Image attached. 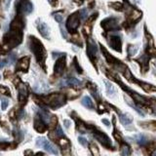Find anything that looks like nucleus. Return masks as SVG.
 I'll return each instance as SVG.
<instances>
[{"label": "nucleus", "mask_w": 156, "mask_h": 156, "mask_svg": "<svg viewBox=\"0 0 156 156\" xmlns=\"http://www.w3.org/2000/svg\"><path fill=\"white\" fill-rule=\"evenodd\" d=\"M37 28L40 32V34L43 36L44 38H49V28L47 26V24L43 22H40L38 24Z\"/></svg>", "instance_id": "nucleus-15"}, {"label": "nucleus", "mask_w": 156, "mask_h": 156, "mask_svg": "<svg viewBox=\"0 0 156 156\" xmlns=\"http://www.w3.org/2000/svg\"><path fill=\"white\" fill-rule=\"evenodd\" d=\"M108 43H109V46H110L113 50H115L117 52H121L122 42H121V38L119 37V35L111 34L110 37H109V39H108Z\"/></svg>", "instance_id": "nucleus-9"}, {"label": "nucleus", "mask_w": 156, "mask_h": 156, "mask_svg": "<svg viewBox=\"0 0 156 156\" xmlns=\"http://www.w3.org/2000/svg\"><path fill=\"white\" fill-rule=\"evenodd\" d=\"M78 140H79V142L82 143V145H83L84 146H87V145H88V142L86 140V139H85V137H80L78 139Z\"/></svg>", "instance_id": "nucleus-26"}, {"label": "nucleus", "mask_w": 156, "mask_h": 156, "mask_svg": "<svg viewBox=\"0 0 156 156\" xmlns=\"http://www.w3.org/2000/svg\"><path fill=\"white\" fill-rule=\"evenodd\" d=\"M137 62L140 63V66H142V68L143 67V71H146V70L148 69V62H149V57L147 55H143L140 58V59L137 60Z\"/></svg>", "instance_id": "nucleus-16"}, {"label": "nucleus", "mask_w": 156, "mask_h": 156, "mask_svg": "<svg viewBox=\"0 0 156 156\" xmlns=\"http://www.w3.org/2000/svg\"><path fill=\"white\" fill-rule=\"evenodd\" d=\"M103 123H105V124L106 125V126H109V125H110V123H109V122H108V119H103Z\"/></svg>", "instance_id": "nucleus-29"}, {"label": "nucleus", "mask_w": 156, "mask_h": 156, "mask_svg": "<svg viewBox=\"0 0 156 156\" xmlns=\"http://www.w3.org/2000/svg\"><path fill=\"white\" fill-rule=\"evenodd\" d=\"M66 68V57H61L60 59L57 60L56 63H55L54 67V72L57 76H60L63 74Z\"/></svg>", "instance_id": "nucleus-10"}, {"label": "nucleus", "mask_w": 156, "mask_h": 156, "mask_svg": "<svg viewBox=\"0 0 156 156\" xmlns=\"http://www.w3.org/2000/svg\"><path fill=\"white\" fill-rule=\"evenodd\" d=\"M29 39H30V41H29L30 50H31L32 53L34 54V56L36 58V60H37L39 65L44 66L47 54H46V50H45L43 44H42L37 38H35L34 36H30Z\"/></svg>", "instance_id": "nucleus-1"}, {"label": "nucleus", "mask_w": 156, "mask_h": 156, "mask_svg": "<svg viewBox=\"0 0 156 156\" xmlns=\"http://www.w3.org/2000/svg\"><path fill=\"white\" fill-rule=\"evenodd\" d=\"M102 26L105 30H113L118 28V21L114 17L106 18L102 22Z\"/></svg>", "instance_id": "nucleus-8"}, {"label": "nucleus", "mask_w": 156, "mask_h": 156, "mask_svg": "<svg viewBox=\"0 0 156 156\" xmlns=\"http://www.w3.org/2000/svg\"><path fill=\"white\" fill-rule=\"evenodd\" d=\"M154 156H156V154H155V155H154Z\"/></svg>", "instance_id": "nucleus-30"}, {"label": "nucleus", "mask_w": 156, "mask_h": 156, "mask_svg": "<svg viewBox=\"0 0 156 156\" xmlns=\"http://www.w3.org/2000/svg\"><path fill=\"white\" fill-rule=\"evenodd\" d=\"M82 105H83L84 106H86V108H90V109L94 108V103L89 97L83 98V100H82Z\"/></svg>", "instance_id": "nucleus-20"}, {"label": "nucleus", "mask_w": 156, "mask_h": 156, "mask_svg": "<svg viewBox=\"0 0 156 156\" xmlns=\"http://www.w3.org/2000/svg\"><path fill=\"white\" fill-rule=\"evenodd\" d=\"M66 84L68 85V86H72V87H77V86H80L81 85V82L78 80V79L76 78H69L66 80Z\"/></svg>", "instance_id": "nucleus-21"}, {"label": "nucleus", "mask_w": 156, "mask_h": 156, "mask_svg": "<svg viewBox=\"0 0 156 156\" xmlns=\"http://www.w3.org/2000/svg\"><path fill=\"white\" fill-rule=\"evenodd\" d=\"M59 145L62 148V152L63 156H72L71 154V147H70V142L66 137H62L58 140Z\"/></svg>", "instance_id": "nucleus-6"}, {"label": "nucleus", "mask_w": 156, "mask_h": 156, "mask_svg": "<svg viewBox=\"0 0 156 156\" xmlns=\"http://www.w3.org/2000/svg\"><path fill=\"white\" fill-rule=\"evenodd\" d=\"M1 103H2V105H1L2 109L3 110H5L8 106V100L7 99H1Z\"/></svg>", "instance_id": "nucleus-25"}, {"label": "nucleus", "mask_w": 156, "mask_h": 156, "mask_svg": "<svg viewBox=\"0 0 156 156\" xmlns=\"http://www.w3.org/2000/svg\"><path fill=\"white\" fill-rule=\"evenodd\" d=\"M80 12H75L67 18L66 27L69 33H75L80 24Z\"/></svg>", "instance_id": "nucleus-4"}, {"label": "nucleus", "mask_w": 156, "mask_h": 156, "mask_svg": "<svg viewBox=\"0 0 156 156\" xmlns=\"http://www.w3.org/2000/svg\"><path fill=\"white\" fill-rule=\"evenodd\" d=\"M0 92L3 94H6V95H9L10 94V92H9V89L6 87H3V86H0Z\"/></svg>", "instance_id": "nucleus-27"}, {"label": "nucleus", "mask_w": 156, "mask_h": 156, "mask_svg": "<svg viewBox=\"0 0 156 156\" xmlns=\"http://www.w3.org/2000/svg\"><path fill=\"white\" fill-rule=\"evenodd\" d=\"M109 5H110V7H112L116 11H122V10H123V8H124L123 4L120 3V2H113V3H110Z\"/></svg>", "instance_id": "nucleus-23"}, {"label": "nucleus", "mask_w": 156, "mask_h": 156, "mask_svg": "<svg viewBox=\"0 0 156 156\" xmlns=\"http://www.w3.org/2000/svg\"><path fill=\"white\" fill-rule=\"evenodd\" d=\"M89 147H90V151H91V153H92V155H93V156H100L99 148H98L97 145H91Z\"/></svg>", "instance_id": "nucleus-24"}, {"label": "nucleus", "mask_w": 156, "mask_h": 156, "mask_svg": "<svg viewBox=\"0 0 156 156\" xmlns=\"http://www.w3.org/2000/svg\"><path fill=\"white\" fill-rule=\"evenodd\" d=\"M34 128L35 130L39 133H44L47 129V125L45 124L44 120L42 119L41 116H37L34 120Z\"/></svg>", "instance_id": "nucleus-12"}, {"label": "nucleus", "mask_w": 156, "mask_h": 156, "mask_svg": "<svg viewBox=\"0 0 156 156\" xmlns=\"http://www.w3.org/2000/svg\"><path fill=\"white\" fill-rule=\"evenodd\" d=\"M97 54H98V48L97 44L95 43L94 40L89 39V41H87V55L89 57V59L94 66H96V61H97Z\"/></svg>", "instance_id": "nucleus-5"}, {"label": "nucleus", "mask_w": 156, "mask_h": 156, "mask_svg": "<svg viewBox=\"0 0 156 156\" xmlns=\"http://www.w3.org/2000/svg\"><path fill=\"white\" fill-rule=\"evenodd\" d=\"M156 150V140H150V142H146L143 145V151L145 155H151Z\"/></svg>", "instance_id": "nucleus-13"}, {"label": "nucleus", "mask_w": 156, "mask_h": 156, "mask_svg": "<svg viewBox=\"0 0 156 156\" xmlns=\"http://www.w3.org/2000/svg\"><path fill=\"white\" fill-rule=\"evenodd\" d=\"M91 128H92V133H93L94 137H96L105 147L108 148V149H113L111 140L109 139L108 135L102 132V131H100L99 129H97V128H95L94 126H91Z\"/></svg>", "instance_id": "nucleus-3"}, {"label": "nucleus", "mask_w": 156, "mask_h": 156, "mask_svg": "<svg viewBox=\"0 0 156 156\" xmlns=\"http://www.w3.org/2000/svg\"><path fill=\"white\" fill-rule=\"evenodd\" d=\"M140 126L142 127L143 129L156 131V121H146L143 123H140Z\"/></svg>", "instance_id": "nucleus-18"}, {"label": "nucleus", "mask_w": 156, "mask_h": 156, "mask_svg": "<svg viewBox=\"0 0 156 156\" xmlns=\"http://www.w3.org/2000/svg\"><path fill=\"white\" fill-rule=\"evenodd\" d=\"M29 57H24L22 58L21 60H19V62L17 63V70H20V71H24L26 72L27 69L29 67Z\"/></svg>", "instance_id": "nucleus-11"}, {"label": "nucleus", "mask_w": 156, "mask_h": 156, "mask_svg": "<svg viewBox=\"0 0 156 156\" xmlns=\"http://www.w3.org/2000/svg\"><path fill=\"white\" fill-rule=\"evenodd\" d=\"M66 96L61 93H54L42 98V102L52 108H59L66 103Z\"/></svg>", "instance_id": "nucleus-2"}, {"label": "nucleus", "mask_w": 156, "mask_h": 156, "mask_svg": "<svg viewBox=\"0 0 156 156\" xmlns=\"http://www.w3.org/2000/svg\"><path fill=\"white\" fill-rule=\"evenodd\" d=\"M76 128L78 129L79 132L81 133H86L87 130V126L85 125V123L82 120H79V119H76Z\"/></svg>", "instance_id": "nucleus-19"}, {"label": "nucleus", "mask_w": 156, "mask_h": 156, "mask_svg": "<svg viewBox=\"0 0 156 156\" xmlns=\"http://www.w3.org/2000/svg\"><path fill=\"white\" fill-rule=\"evenodd\" d=\"M18 91H19V100L22 103H26L27 95H28V92H27L26 85L21 83L19 86H18Z\"/></svg>", "instance_id": "nucleus-14"}, {"label": "nucleus", "mask_w": 156, "mask_h": 156, "mask_svg": "<svg viewBox=\"0 0 156 156\" xmlns=\"http://www.w3.org/2000/svg\"><path fill=\"white\" fill-rule=\"evenodd\" d=\"M55 20H56L58 23H62L63 22V18H62L61 15H56V16H55Z\"/></svg>", "instance_id": "nucleus-28"}, {"label": "nucleus", "mask_w": 156, "mask_h": 156, "mask_svg": "<svg viewBox=\"0 0 156 156\" xmlns=\"http://www.w3.org/2000/svg\"><path fill=\"white\" fill-rule=\"evenodd\" d=\"M135 81L137 82V84H139L145 92H154V91H156V87L153 86V85L145 83V82H140L139 80H137V79H135Z\"/></svg>", "instance_id": "nucleus-17"}, {"label": "nucleus", "mask_w": 156, "mask_h": 156, "mask_svg": "<svg viewBox=\"0 0 156 156\" xmlns=\"http://www.w3.org/2000/svg\"><path fill=\"white\" fill-rule=\"evenodd\" d=\"M37 145L39 146H42L45 150H47L48 152H50L52 154H58V150H57V148L55 147V145H53L49 140L44 139V137H39L37 140Z\"/></svg>", "instance_id": "nucleus-7"}, {"label": "nucleus", "mask_w": 156, "mask_h": 156, "mask_svg": "<svg viewBox=\"0 0 156 156\" xmlns=\"http://www.w3.org/2000/svg\"><path fill=\"white\" fill-rule=\"evenodd\" d=\"M121 146V151H122V153H123L125 156H127V155H130L131 153V149H130V146L127 145L126 142H123V143H121L120 145Z\"/></svg>", "instance_id": "nucleus-22"}]
</instances>
